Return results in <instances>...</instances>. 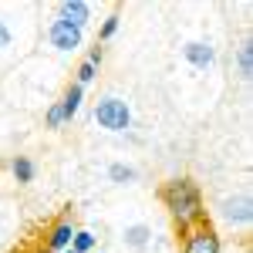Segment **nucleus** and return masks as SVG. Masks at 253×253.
<instances>
[{
  "instance_id": "nucleus-9",
  "label": "nucleus",
  "mask_w": 253,
  "mask_h": 253,
  "mask_svg": "<svg viewBox=\"0 0 253 253\" xmlns=\"http://www.w3.org/2000/svg\"><path fill=\"white\" fill-rule=\"evenodd\" d=\"M81 95H84V88H81V84H71V88L64 91V98L58 101V105H61V115H64V122H71V118L78 115V108H81Z\"/></svg>"
},
{
  "instance_id": "nucleus-5",
  "label": "nucleus",
  "mask_w": 253,
  "mask_h": 253,
  "mask_svg": "<svg viewBox=\"0 0 253 253\" xmlns=\"http://www.w3.org/2000/svg\"><path fill=\"white\" fill-rule=\"evenodd\" d=\"M75 226H71V219H58L54 226H51V233H47V253H61L71 247V240H75Z\"/></svg>"
},
{
  "instance_id": "nucleus-20",
  "label": "nucleus",
  "mask_w": 253,
  "mask_h": 253,
  "mask_svg": "<svg viewBox=\"0 0 253 253\" xmlns=\"http://www.w3.org/2000/svg\"><path fill=\"white\" fill-rule=\"evenodd\" d=\"M61 253H75V250H71V247H68V250H61Z\"/></svg>"
},
{
  "instance_id": "nucleus-12",
  "label": "nucleus",
  "mask_w": 253,
  "mask_h": 253,
  "mask_svg": "<svg viewBox=\"0 0 253 253\" xmlns=\"http://www.w3.org/2000/svg\"><path fill=\"white\" fill-rule=\"evenodd\" d=\"M71 250H75V253L95 250V233H88V230H78V233H75V240H71Z\"/></svg>"
},
{
  "instance_id": "nucleus-11",
  "label": "nucleus",
  "mask_w": 253,
  "mask_h": 253,
  "mask_svg": "<svg viewBox=\"0 0 253 253\" xmlns=\"http://www.w3.org/2000/svg\"><path fill=\"white\" fill-rule=\"evenodd\" d=\"M10 169H14V179H17V182H31V179H34V162L27 156H17Z\"/></svg>"
},
{
  "instance_id": "nucleus-16",
  "label": "nucleus",
  "mask_w": 253,
  "mask_h": 253,
  "mask_svg": "<svg viewBox=\"0 0 253 253\" xmlns=\"http://www.w3.org/2000/svg\"><path fill=\"white\" fill-rule=\"evenodd\" d=\"M118 20H122V17H118V14H112V17L101 24V41H108V38H112V34L118 31Z\"/></svg>"
},
{
  "instance_id": "nucleus-17",
  "label": "nucleus",
  "mask_w": 253,
  "mask_h": 253,
  "mask_svg": "<svg viewBox=\"0 0 253 253\" xmlns=\"http://www.w3.org/2000/svg\"><path fill=\"white\" fill-rule=\"evenodd\" d=\"M61 122H64V115H61V105L54 101V105L47 108V128H58Z\"/></svg>"
},
{
  "instance_id": "nucleus-2",
  "label": "nucleus",
  "mask_w": 253,
  "mask_h": 253,
  "mask_svg": "<svg viewBox=\"0 0 253 253\" xmlns=\"http://www.w3.org/2000/svg\"><path fill=\"white\" fill-rule=\"evenodd\" d=\"M95 122L101 128H108V132H125L128 122H132V112H128V105H125L122 98L108 95L95 105Z\"/></svg>"
},
{
  "instance_id": "nucleus-19",
  "label": "nucleus",
  "mask_w": 253,
  "mask_h": 253,
  "mask_svg": "<svg viewBox=\"0 0 253 253\" xmlns=\"http://www.w3.org/2000/svg\"><path fill=\"white\" fill-rule=\"evenodd\" d=\"M7 44H10V27L0 20V47H7Z\"/></svg>"
},
{
  "instance_id": "nucleus-6",
  "label": "nucleus",
  "mask_w": 253,
  "mask_h": 253,
  "mask_svg": "<svg viewBox=\"0 0 253 253\" xmlns=\"http://www.w3.org/2000/svg\"><path fill=\"white\" fill-rule=\"evenodd\" d=\"M61 20H68V24H75V27H84V24L91 20V7H88L84 0H64V3H61Z\"/></svg>"
},
{
  "instance_id": "nucleus-14",
  "label": "nucleus",
  "mask_w": 253,
  "mask_h": 253,
  "mask_svg": "<svg viewBox=\"0 0 253 253\" xmlns=\"http://www.w3.org/2000/svg\"><path fill=\"white\" fill-rule=\"evenodd\" d=\"M108 175H112V182H132L135 179V169L132 166H112Z\"/></svg>"
},
{
  "instance_id": "nucleus-18",
  "label": "nucleus",
  "mask_w": 253,
  "mask_h": 253,
  "mask_svg": "<svg viewBox=\"0 0 253 253\" xmlns=\"http://www.w3.org/2000/svg\"><path fill=\"white\" fill-rule=\"evenodd\" d=\"M101 58H105V51H101V47H91V51H88V64H91V68H98V64H101Z\"/></svg>"
},
{
  "instance_id": "nucleus-13",
  "label": "nucleus",
  "mask_w": 253,
  "mask_h": 253,
  "mask_svg": "<svg viewBox=\"0 0 253 253\" xmlns=\"http://www.w3.org/2000/svg\"><path fill=\"white\" fill-rule=\"evenodd\" d=\"M240 71H243V78H250V75H253V47H250V44L240 47Z\"/></svg>"
},
{
  "instance_id": "nucleus-21",
  "label": "nucleus",
  "mask_w": 253,
  "mask_h": 253,
  "mask_svg": "<svg viewBox=\"0 0 253 253\" xmlns=\"http://www.w3.org/2000/svg\"><path fill=\"white\" fill-rule=\"evenodd\" d=\"M44 253H47V250H44Z\"/></svg>"
},
{
  "instance_id": "nucleus-10",
  "label": "nucleus",
  "mask_w": 253,
  "mask_h": 253,
  "mask_svg": "<svg viewBox=\"0 0 253 253\" xmlns=\"http://www.w3.org/2000/svg\"><path fill=\"white\" fill-rule=\"evenodd\" d=\"M149 236H152V230L138 223V226H128V230H125V243H128L132 250H142V247L149 243Z\"/></svg>"
},
{
  "instance_id": "nucleus-1",
  "label": "nucleus",
  "mask_w": 253,
  "mask_h": 253,
  "mask_svg": "<svg viewBox=\"0 0 253 253\" xmlns=\"http://www.w3.org/2000/svg\"><path fill=\"white\" fill-rule=\"evenodd\" d=\"M159 199H162L166 213L172 216V223L179 226V233L206 223V206H203V196H199L193 179H172V182H166L159 189Z\"/></svg>"
},
{
  "instance_id": "nucleus-8",
  "label": "nucleus",
  "mask_w": 253,
  "mask_h": 253,
  "mask_svg": "<svg viewBox=\"0 0 253 253\" xmlns=\"http://www.w3.org/2000/svg\"><path fill=\"white\" fill-rule=\"evenodd\" d=\"M223 216L230 219V223H250V196H236V199H226L223 203Z\"/></svg>"
},
{
  "instance_id": "nucleus-4",
  "label": "nucleus",
  "mask_w": 253,
  "mask_h": 253,
  "mask_svg": "<svg viewBox=\"0 0 253 253\" xmlns=\"http://www.w3.org/2000/svg\"><path fill=\"white\" fill-rule=\"evenodd\" d=\"M47 38H51V44L58 47V51H78L81 47V27H75V24H68V20H51V27H47Z\"/></svg>"
},
{
  "instance_id": "nucleus-7",
  "label": "nucleus",
  "mask_w": 253,
  "mask_h": 253,
  "mask_svg": "<svg viewBox=\"0 0 253 253\" xmlns=\"http://www.w3.org/2000/svg\"><path fill=\"white\" fill-rule=\"evenodd\" d=\"M182 54H186V61H189L193 68H210L213 58H216V51L210 44H203V41H189V44L182 47Z\"/></svg>"
},
{
  "instance_id": "nucleus-3",
  "label": "nucleus",
  "mask_w": 253,
  "mask_h": 253,
  "mask_svg": "<svg viewBox=\"0 0 253 253\" xmlns=\"http://www.w3.org/2000/svg\"><path fill=\"white\" fill-rule=\"evenodd\" d=\"M182 253H219V233L210 223H199L182 233Z\"/></svg>"
},
{
  "instance_id": "nucleus-15",
  "label": "nucleus",
  "mask_w": 253,
  "mask_h": 253,
  "mask_svg": "<svg viewBox=\"0 0 253 253\" xmlns=\"http://www.w3.org/2000/svg\"><path fill=\"white\" fill-rule=\"evenodd\" d=\"M95 71H98V68H91L88 61H81V64H78V71H75V75H78V81H75V84H81V88H84L88 81L95 78Z\"/></svg>"
}]
</instances>
